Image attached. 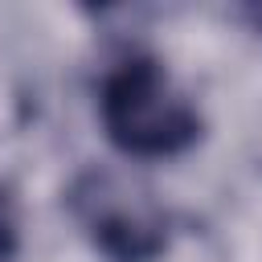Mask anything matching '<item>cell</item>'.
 Listing matches in <instances>:
<instances>
[{"label":"cell","instance_id":"1","mask_svg":"<svg viewBox=\"0 0 262 262\" xmlns=\"http://www.w3.org/2000/svg\"><path fill=\"white\" fill-rule=\"evenodd\" d=\"M98 123L127 160H176L205 135L201 106L147 49L123 53L98 78Z\"/></svg>","mask_w":262,"mask_h":262},{"label":"cell","instance_id":"3","mask_svg":"<svg viewBox=\"0 0 262 262\" xmlns=\"http://www.w3.org/2000/svg\"><path fill=\"white\" fill-rule=\"evenodd\" d=\"M20 254V213L12 192L0 184V262H16Z\"/></svg>","mask_w":262,"mask_h":262},{"label":"cell","instance_id":"2","mask_svg":"<svg viewBox=\"0 0 262 262\" xmlns=\"http://www.w3.org/2000/svg\"><path fill=\"white\" fill-rule=\"evenodd\" d=\"M66 213L102 262H160L172 250L168 209L115 168H82L66 188Z\"/></svg>","mask_w":262,"mask_h":262}]
</instances>
